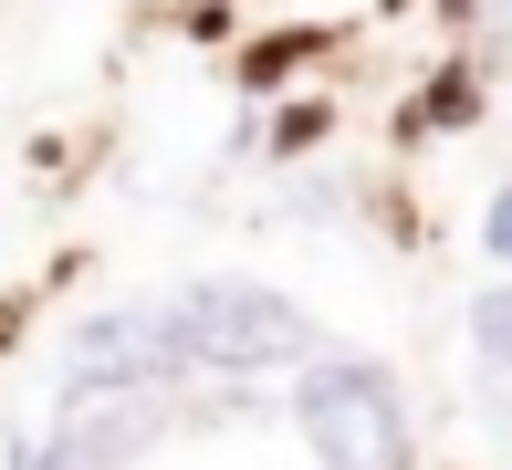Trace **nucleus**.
Listing matches in <instances>:
<instances>
[{"label": "nucleus", "instance_id": "obj_4", "mask_svg": "<svg viewBox=\"0 0 512 470\" xmlns=\"http://www.w3.org/2000/svg\"><path fill=\"white\" fill-rule=\"evenodd\" d=\"M481 241H492L502 262H512V188H492V209H481Z\"/></svg>", "mask_w": 512, "mask_h": 470}, {"label": "nucleus", "instance_id": "obj_1", "mask_svg": "<svg viewBox=\"0 0 512 470\" xmlns=\"http://www.w3.org/2000/svg\"><path fill=\"white\" fill-rule=\"evenodd\" d=\"M168 324H178L189 376H283V366L314 356L304 303L262 293V282H189V293L168 303Z\"/></svg>", "mask_w": 512, "mask_h": 470}, {"label": "nucleus", "instance_id": "obj_2", "mask_svg": "<svg viewBox=\"0 0 512 470\" xmlns=\"http://www.w3.org/2000/svg\"><path fill=\"white\" fill-rule=\"evenodd\" d=\"M293 418H304L324 470H408V408L366 356H324L293 387Z\"/></svg>", "mask_w": 512, "mask_h": 470}, {"label": "nucleus", "instance_id": "obj_3", "mask_svg": "<svg viewBox=\"0 0 512 470\" xmlns=\"http://www.w3.org/2000/svg\"><path fill=\"white\" fill-rule=\"evenodd\" d=\"M471 335H481V356L512 376V293H481V303H471Z\"/></svg>", "mask_w": 512, "mask_h": 470}]
</instances>
